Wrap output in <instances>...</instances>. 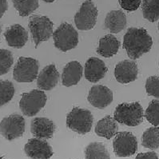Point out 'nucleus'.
I'll use <instances>...</instances> for the list:
<instances>
[{
    "label": "nucleus",
    "instance_id": "obj_1",
    "mask_svg": "<svg viewBox=\"0 0 159 159\" xmlns=\"http://www.w3.org/2000/svg\"><path fill=\"white\" fill-rule=\"evenodd\" d=\"M153 39L146 29L130 27L124 35L123 47L132 60L142 57L151 50Z\"/></svg>",
    "mask_w": 159,
    "mask_h": 159
},
{
    "label": "nucleus",
    "instance_id": "obj_2",
    "mask_svg": "<svg viewBox=\"0 0 159 159\" xmlns=\"http://www.w3.org/2000/svg\"><path fill=\"white\" fill-rule=\"evenodd\" d=\"M144 111L138 102L121 103L115 109L114 118L118 123L128 126H137L143 122Z\"/></svg>",
    "mask_w": 159,
    "mask_h": 159
},
{
    "label": "nucleus",
    "instance_id": "obj_3",
    "mask_svg": "<svg viewBox=\"0 0 159 159\" xmlns=\"http://www.w3.org/2000/svg\"><path fill=\"white\" fill-rule=\"evenodd\" d=\"M93 115L90 111L79 107L74 108L66 117V126L79 134H86L91 130Z\"/></svg>",
    "mask_w": 159,
    "mask_h": 159
},
{
    "label": "nucleus",
    "instance_id": "obj_4",
    "mask_svg": "<svg viewBox=\"0 0 159 159\" xmlns=\"http://www.w3.org/2000/svg\"><path fill=\"white\" fill-rule=\"evenodd\" d=\"M52 36L54 47L62 52L72 50L79 44V33L69 23H62Z\"/></svg>",
    "mask_w": 159,
    "mask_h": 159
},
{
    "label": "nucleus",
    "instance_id": "obj_5",
    "mask_svg": "<svg viewBox=\"0 0 159 159\" xmlns=\"http://www.w3.org/2000/svg\"><path fill=\"white\" fill-rule=\"evenodd\" d=\"M28 26L33 41L35 44V48H37L41 43L47 41L54 33V24L47 16L33 15L29 19Z\"/></svg>",
    "mask_w": 159,
    "mask_h": 159
},
{
    "label": "nucleus",
    "instance_id": "obj_6",
    "mask_svg": "<svg viewBox=\"0 0 159 159\" xmlns=\"http://www.w3.org/2000/svg\"><path fill=\"white\" fill-rule=\"evenodd\" d=\"M47 100V95L43 90H32L28 93L22 94L19 107L26 116H35L40 110L45 107Z\"/></svg>",
    "mask_w": 159,
    "mask_h": 159
},
{
    "label": "nucleus",
    "instance_id": "obj_7",
    "mask_svg": "<svg viewBox=\"0 0 159 159\" xmlns=\"http://www.w3.org/2000/svg\"><path fill=\"white\" fill-rule=\"evenodd\" d=\"M39 62L33 58L20 57L15 66L13 77L18 83H32L37 79Z\"/></svg>",
    "mask_w": 159,
    "mask_h": 159
},
{
    "label": "nucleus",
    "instance_id": "obj_8",
    "mask_svg": "<svg viewBox=\"0 0 159 159\" xmlns=\"http://www.w3.org/2000/svg\"><path fill=\"white\" fill-rule=\"evenodd\" d=\"M26 127L25 119L20 114H13L5 117L0 122V133L8 141L15 140L23 135Z\"/></svg>",
    "mask_w": 159,
    "mask_h": 159
},
{
    "label": "nucleus",
    "instance_id": "obj_9",
    "mask_svg": "<svg viewBox=\"0 0 159 159\" xmlns=\"http://www.w3.org/2000/svg\"><path fill=\"white\" fill-rule=\"evenodd\" d=\"M97 18V7L92 1L87 0L82 4L79 11L75 14V23L79 30H89L95 26Z\"/></svg>",
    "mask_w": 159,
    "mask_h": 159
},
{
    "label": "nucleus",
    "instance_id": "obj_10",
    "mask_svg": "<svg viewBox=\"0 0 159 159\" xmlns=\"http://www.w3.org/2000/svg\"><path fill=\"white\" fill-rule=\"evenodd\" d=\"M113 148L117 157H129L134 155L138 150V140L130 132H120L115 135Z\"/></svg>",
    "mask_w": 159,
    "mask_h": 159
},
{
    "label": "nucleus",
    "instance_id": "obj_11",
    "mask_svg": "<svg viewBox=\"0 0 159 159\" xmlns=\"http://www.w3.org/2000/svg\"><path fill=\"white\" fill-rule=\"evenodd\" d=\"M24 151L31 159H49L54 153L48 142L38 138L29 139L24 146Z\"/></svg>",
    "mask_w": 159,
    "mask_h": 159
},
{
    "label": "nucleus",
    "instance_id": "obj_12",
    "mask_svg": "<svg viewBox=\"0 0 159 159\" xmlns=\"http://www.w3.org/2000/svg\"><path fill=\"white\" fill-rule=\"evenodd\" d=\"M139 75V67L133 60H123L114 69V77L119 83L128 84L135 81Z\"/></svg>",
    "mask_w": 159,
    "mask_h": 159
},
{
    "label": "nucleus",
    "instance_id": "obj_13",
    "mask_svg": "<svg viewBox=\"0 0 159 159\" xmlns=\"http://www.w3.org/2000/svg\"><path fill=\"white\" fill-rule=\"evenodd\" d=\"M87 99L93 107L104 109L113 102V93L107 86L95 85L89 91Z\"/></svg>",
    "mask_w": 159,
    "mask_h": 159
},
{
    "label": "nucleus",
    "instance_id": "obj_14",
    "mask_svg": "<svg viewBox=\"0 0 159 159\" xmlns=\"http://www.w3.org/2000/svg\"><path fill=\"white\" fill-rule=\"evenodd\" d=\"M107 71L108 69L105 62L98 58H90L85 64V78L92 83H96L102 79Z\"/></svg>",
    "mask_w": 159,
    "mask_h": 159
},
{
    "label": "nucleus",
    "instance_id": "obj_15",
    "mask_svg": "<svg viewBox=\"0 0 159 159\" xmlns=\"http://www.w3.org/2000/svg\"><path fill=\"white\" fill-rule=\"evenodd\" d=\"M54 122L47 118H35L31 121L30 131L35 138L40 139H50L55 131Z\"/></svg>",
    "mask_w": 159,
    "mask_h": 159
},
{
    "label": "nucleus",
    "instance_id": "obj_16",
    "mask_svg": "<svg viewBox=\"0 0 159 159\" xmlns=\"http://www.w3.org/2000/svg\"><path fill=\"white\" fill-rule=\"evenodd\" d=\"M4 37L9 47L20 49L26 45L28 40V33L21 25L14 24L7 29Z\"/></svg>",
    "mask_w": 159,
    "mask_h": 159
},
{
    "label": "nucleus",
    "instance_id": "obj_17",
    "mask_svg": "<svg viewBox=\"0 0 159 159\" xmlns=\"http://www.w3.org/2000/svg\"><path fill=\"white\" fill-rule=\"evenodd\" d=\"M59 73L54 64L47 66L38 76L37 86L42 90H51L57 86Z\"/></svg>",
    "mask_w": 159,
    "mask_h": 159
},
{
    "label": "nucleus",
    "instance_id": "obj_18",
    "mask_svg": "<svg viewBox=\"0 0 159 159\" xmlns=\"http://www.w3.org/2000/svg\"><path fill=\"white\" fill-rule=\"evenodd\" d=\"M83 68L77 61L68 62L64 67L62 74V83L63 86L69 87L79 83L83 76Z\"/></svg>",
    "mask_w": 159,
    "mask_h": 159
},
{
    "label": "nucleus",
    "instance_id": "obj_19",
    "mask_svg": "<svg viewBox=\"0 0 159 159\" xmlns=\"http://www.w3.org/2000/svg\"><path fill=\"white\" fill-rule=\"evenodd\" d=\"M118 125L115 118L107 115L99 120L95 126V133L99 137L107 139H112L118 134Z\"/></svg>",
    "mask_w": 159,
    "mask_h": 159
},
{
    "label": "nucleus",
    "instance_id": "obj_20",
    "mask_svg": "<svg viewBox=\"0 0 159 159\" xmlns=\"http://www.w3.org/2000/svg\"><path fill=\"white\" fill-rule=\"evenodd\" d=\"M126 24V16L122 11H112L106 16L105 28L108 29L111 33H119L125 29Z\"/></svg>",
    "mask_w": 159,
    "mask_h": 159
},
{
    "label": "nucleus",
    "instance_id": "obj_21",
    "mask_svg": "<svg viewBox=\"0 0 159 159\" xmlns=\"http://www.w3.org/2000/svg\"><path fill=\"white\" fill-rule=\"evenodd\" d=\"M120 41L113 34H107L99 40L97 53L104 58H111L118 53Z\"/></svg>",
    "mask_w": 159,
    "mask_h": 159
},
{
    "label": "nucleus",
    "instance_id": "obj_22",
    "mask_svg": "<svg viewBox=\"0 0 159 159\" xmlns=\"http://www.w3.org/2000/svg\"><path fill=\"white\" fill-rule=\"evenodd\" d=\"M86 159H111L110 153L102 143L91 142L85 149Z\"/></svg>",
    "mask_w": 159,
    "mask_h": 159
},
{
    "label": "nucleus",
    "instance_id": "obj_23",
    "mask_svg": "<svg viewBox=\"0 0 159 159\" xmlns=\"http://www.w3.org/2000/svg\"><path fill=\"white\" fill-rule=\"evenodd\" d=\"M142 145L150 150H157L159 148V127L153 126L148 128L142 136Z\"/></svg>",
    "mask_w": 159,
    "mask_h": 159
},
{
    "label": "nucleus",
    "instance_id": "obj_24",
    "mask_svg": "<svg viewBox=\"0 0 159 159\" xmlns=\"http://www.w3.org/2000/svg\"><path fill=\"white\" fill-rule=\"evenodd\" d=\"M142 9L146 20L153 23L159 19V0H143Z\"/></svg>",
    "mask_w": 159,
    "mask_h": 159
},
{
    "label": "nucleus",
    "instance_id": "obj_25",
    "mask_svg": "<svg viewBox=\"0 0 159 159\" xmlns=\"http://www.w3.org/2000/svg\"><path fill=\"white\" fill-rule=\"evenodd\" d=\"M13 5L22 17L28 16L39 8V0H13Z\"/></svg>",
    "mask_w": 159,
    "mask_h": 159
},
{
    "label": "nucleus",
    "instance_id": "obj_26",
    "mask_svg": "<svg viewBox=\"0 0 159 159\" xmlns=\"http://www.w3.org/2000/svg\"><path fill=\"white\" fill-rule=\"evenodd\" d=\"M15 86L8 80H0V107L6 105L13 98Z\"/></svg>",
    "mask_w": 159,
    "mask_h": 159
},
{
    "label": "nucleus",
    "instance_id": "obj_27",
    "mask_svg": "<svg viewBox=\"0 0 159 159\" xmlns=\"http://www.w3.org/2000/svg\"><path fill=\"white\" fill-rule=\"evenodd\" d=\"M145 117L148 122L157 126L159 125V99L152 100L146 110Z\"/></svg>",
    "mask_w": 159,
    "mask_h": 159
},
{
    "label": "nucleus",
    "instance_id": "obj_28",
    "mask_svg": "<svg viewBox=\"0 0 159 159\" xmlns=\"http://www.w3.org/2000/svg\"><path fill=\"white\" fill-rule=\"evenodd\" d=\"M13 63L12 53L6 49H0V76L8 73Z\"/></svg>",
    "mask_w": 159,
    "mask_h": 159
},
{
    "label": "nucleus",
    "instance_id": "obj_29",
    "mask_svg": "<svg viewBox=\"0 0 159 159\" xmlns=\"http://www.w3.org/2000/svg\"><path fill=\"white\" fill-rule=\"evenodd\" d=\"M146 91L148 95L159 98V76H150L146 79Z\"/></svg>",
    "mask_w": 159,
    "mask_h": 159
},
{
    "label": "nucleus",
    "instance_id": "obj_30",
    "mask_svg": "<svg viewBox=\"0 0 159 159\" xmlns=\"http://www.w3.org/2000/svg\"><path fill=\"white\" fill-rule=\"evenodd\" d=\"M142 3V0H119L121 7L127 11H134Z\"/></svg>",
    "mask_w": 159,
    "mask_h": 159
},
{
    "label": "nucleus",
    "instance_id": "obj_31",
    "mask_svg": "<svg viewBox=\"0 0 159 159\" xmlns=\"http://www.w3.org/2000/svg\"><path fill=\"white\" fill-rule=\"evenodd\" d=\"M135 159H159L158 156L155 152H146V153H140L137 155Z\"/></svg>",
    "mask_w": 159,
    "mask_h": 159
},
{
    "label": "nucleus",
    "instance_id": "obj_32",
    "mask_svg": "<svg viewBox=\"0 0 159 159\" xmlns=\"http://www.w3.org/2000/svg\"><path fill=\"white\" fill-rule=\"evenodd\" d=\"M8 9V4L7 0H0V19L3 16L5 12Z\"/></svg>",
    "mask_w": 159,
    "mask_h": 159
},
{
    "label": "nucleus",
    "instance_id": "obj_33",
    "mask_svg": "<svg viewBox=\"0 0 159 159\" xmlns=\"http://www.w3.org/2000/svg\"><path fill=\"white\" fill-rule=\"evenodd\" d=\"M43 1L46 2H54L55 0H43Z\"/></svg>",
    "mask_w": 159,
    "mask_h": 159
},
{
    "label": "nucleus",
    "instance_id": "obj_34",
    "mask_svg": "<svg viewBox=\"0 0 159 159\" xmlns=\"http://www.w3.org/2000/svg\"><path fill=\"white\" fill-rule=\"evenodd\" d=\"M1 33H2V27L0 26V36H1ZM0 42H1V38H0Z\"/></svg>",
    "mask_w": 159,
    "mask_h": 159
},
{
    "label": "nucleus",
    "instance_id": "obj_35",
    "mask_svg": "<svg viewBox=\"0 0 159 159\" xmlns=\"http://www.w3.org/2000/svg\"><path fill=\"white\" fill-rule=\"evenodd\" d=\"M158 30H159V23H158Z\"/></svg>",
    "mask_w": 159,
    "mask_h": 159
}]
</instances>
